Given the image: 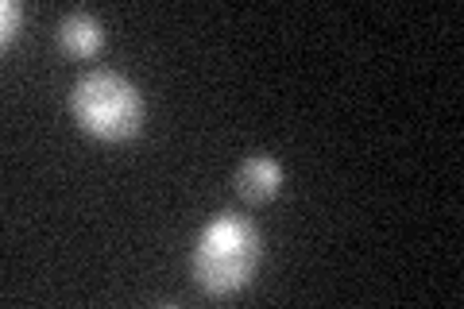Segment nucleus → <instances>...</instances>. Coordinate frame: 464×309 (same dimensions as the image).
<instances>
[{"label": "nucleus", "mask_w": 464, "mask_h": 309, "mask_svg": "<svg viewBox=\"0 0 464 309\" xmlns=\"http://www.w3.org/2000/svg\"><path fill=\"white\" fill-rule=\"evenodd\" d=\"M259 263H264V237L252 220L232 213L213 217L194 247V278L213 298L244 290Z\"/></svg>", "instance_id": "f257e3e1"}, {"label": "nucleus", "mask_w": 464, "mask_h": 309, "mask_svg": "<svg viewBox=\"0 0 464 309\" xmlns=\"http://www.w3.org/2000/svg\"><path fill=\"white\" fill-rule=\"evenodd\" d=\"M70 112L97 140H132L143 128L148 105L124 73L93 70L70 90Z\"/></svg>", "instance_id": "f03ea898"}, {"label": "nucleus", "mask_w": 464, "mask_h": 309, "mask_svg": "<svg viewBox=\"0 0 464 309\" xmlns=\"http://www.w3.org/2000/svg\"><path fill=\"white\" fill-rule=\"evenodd\" d=\"M283 186V167L275 163L271 155H248L244 163L237 167V194L252 205H264L279 194Z\"/></svg>", "instance_id": "7ed1b4c3"}, {"label": "nucleus", "mask_w": 464, "mask_h": 309, "mask_svg": "<svg viewBox=\"0 0 464 309\" xmlns=\"http://www.w3.org/2000/svg\"><path fill=\"white\" fill-rule=\"evenodd\" d=\"M58 43H63L66 54L90 58L101 51V43H105V27H101V20L90 16V12H70V16H63V24H58Z\"/></svg>", "instance_id": "20e7f679"}, {"label": "nucleus", "mask_w": 464, "mask_h": 309, "mask_svg": "<svg viewBox=\"0 0 464 309\" xmlns=\"http://www.w3.org/2000/svg\"><path fill=\"white\" fill-rule=\"evenodd\" d=\"M20 16H24V8L16 5V0H5V5H0V39H5V43L16 35Z\"/></svg>", "instance_id": "39448f33"}]
</instances>
